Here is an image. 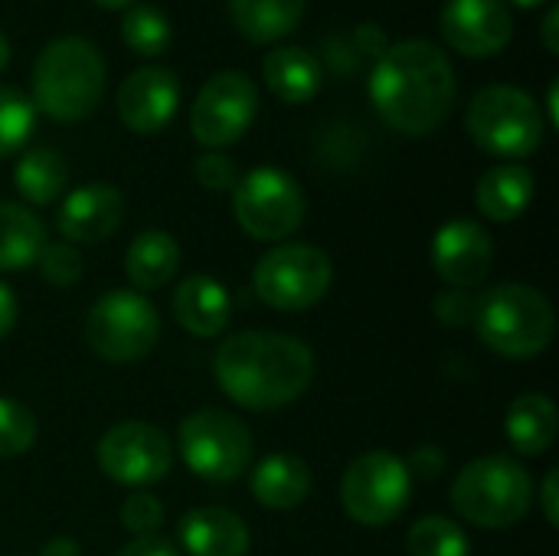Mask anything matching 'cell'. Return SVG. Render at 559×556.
<instances>
[{
    "mask_svg": "<svg viewBox=\"0 0 559 556\" xmlns=\"http://www.w3.org/2000/svg\"><path fill=\"white\" fill-rule=\"evenodd\" d=\"M468 134L495 157H531L544 141V115L531 92L518 85H488L468 105Z\"/></svg>",
    "mask_w": 559,
    "mask_h": 556,
    "instance_id": "cell-6",
    "label": "cell"
},
{
    "mask_svg": "<svg viewBox=\"0 0 559 556\" xmlns=\"http://www.w3.org/2000/svg\"><path fill=\"white\" fill-rule=\"evenodd\" d=\"M180 265V246L164 229H147L131 239L124 252V272L138 292H154L174 279Z\"/></svg>",
    "mask_w": 559,
    "mask_h": 556,
    "instance_id": "cell-24",
    "label": "cell"
},
{
    "mask_svg": "<svg viewBox=\"0 0 559 556\" xmlns=\"http://www.w3.org/2000/svg\"><path fill=\"white\" fill-rule=\"evenodd\" d=\"M170 20L154 3H131L121 16V39L138 56H160L170 46Z\"/></svg>",
    "mask_w": 559,
    "mask_h": 556,
    "instance_id": "cell-28",
    "label": "cell"
},
{
    "mask_svg": "<svg viewBox=\"0 0 559 556\" xmlns=\"http://www.w3.org/2000/svg\"><path fill=\"white\" fill-rule=\"evenodd\" d=\"M534 190H537V180L524 164H498L481 174L475 187V206L481 210V216L495 223H508V220H518L531 206Z\"/></svg>",
    "mask_w": 559,
    "mask_h": 556,
    "instance_id": "cell-22",
    "label": "cell"
},
{
    "mask_svg": "<svg viewBox=\"0 0 559 556\" xmlns=\"http://www.w3.org/2000/svg\"><path fill=\"white\" fill-rule=\"evenodd\" d=\"M475 305H478V298H472L465 288H452V292L439 295V301H436V315H439V321H442V324H449V328H462V324H472V318H475Z\"/></svg>",
    "mask_w": 559,
    "mask_h": 556,
    "instance_id": "cell-35",
    "label": "cell"
},
{
    "mask_svg": "<svg viewBox=\"0 0 559 556\" xmlns=\"http://www.w3.org/2000/svg\"><path fill=\"white\" fill-rule=\"evenodd\" d=\"M36 128V108L29 95L13 85H0V161L16 154Z\"/></svg>",
    "mask_w": 559,
    "mask_h": 556,
    "instance_id": "cell-30",
    "label": "cell"
},
{
    "mask_svg": "<svg viewBox=\"0 0 559 556\" xmlns=\"http://www.w3.org/2000/svg\"><path fill=\"white\" fill-rule=\"evenodd\" d=\"M193 177L200 180V187L219 193V190H233L236 180H239V170L233 164V157H226L223 151H206L197 157L193 164Z\"/></svg>",
    "mask_w": 559,
    "mask_h": 556,
    "instance_id": "cell-34",
    "label": "cell"
},
{
    "mask_svg": "<svg viewBox=\"0 0 559 556\" xmlns=\"http://www.w3.org/2000/svg\"><path fill=\"white\" fill-rule=\"evenodd\" d=\"M13 184L26 203L46 206L62 197L69 184V164L56 147H29L13 167Z\"/></svg>",
    "mask_w": 559,
    "mask_h": 556,
    "instance_id": "cell-27",
    "label": "cell"
},
{
    "mask_svg": "<svg viewBox=\"0 0 559 556\" xmlns=\"http://www.w3.org/2000/svg\"><path fill=\"white\" fill-rule=\"evenodd\" d=\"M406 469H409V475H416V478H439V475L445 472V452H442L439 446H419V449L409 456Z\"/></svg>",
    "mask_w": 559,
    "mask_h": 556,
    "instance_id": "cell-36",
    "label": "cell"
},
{
    "mask_svg": "<svg viewBox=\"0 0 559 556\" xmlns=\"http://www.w3.org/2000/svg\"><path fill=\"white\" fill-rule=\"evenodd\" d=\"M46 242V223L29 206L0 200V272L36 265Z\"/></svg>",
    "mask_w": 559,
    "mask_h": 556,
    "instance_id": "cell-23",
    "label": "cell"
},
{
    "mask_svg": "<svg viewBox=\"0 0 559 556\" xmlns=\"http://www.w3.org/2000/svg\"><path fill=\"white\" fill-rule=\"evenodd\" d=\"M180 456L193 475L203 482L229 485L246 475L252 462V433L233 413L197 410L180 423L177 433Z\"/></svg>",
    "mask_w": 559,
    "mask_h": 556,
    "instance_id": "cell-9",
    "label": "cell"
},
{
    "mask_svg": "<svg viewBox=\"0 0 559 556\" xmlns=\"http://www.w3.org/2000/svg\"><path fill=\"white\" fill-rule=\"evenodd\" d=\"M432 265L452 288H475L495 265V242L481 223L452 220L432 239Z\"/></svg>",
    "mask_w": 559,
    "mask_h": 556,
    "instance_id": "cell-16",
    "label": "cell"
},
{
    "mask_svg": "<svg viewBox=\"0 0 559 556\" xmlns=\"http://www.w3.org/2000/svg\"><path fill=\"white\" fill-rule=\"evenodd\" d=\"M13 324H16V298H13V292L0 282V341L13 331Z\"/></svg>",
    "mask_w": 559,
    "mask_h": 556,
    "instance_id": "cell-39",
    "label": "cell"
},
{
    "mask_svg": "<svg viewBox=\"0 0 559 556\" xmlns=\"http://www.w3.org/2000/svg\"><path fill=\"white\" fill-rule=\"evenodd\" d=\"M98 469L105 472V478H111L115 485H128V488H147L167 478L170 472V442L167 436L141 419H124L118 426H111L102 439H98Z\"/></svg>",
    "mask_w": 559,
    "mask_h": 556,
    "instance_id": "cell-13",
    "label": "cell"
},
{
    "mask_svg": "<svg viewBox=\"0 0 559 556\" xmlns=\"http://www.w3.org/2000/svg\"><path fill=\"white\" fill-rule=\"evenodd\" d=\"M180 544L190 556H246L249 528L226 508H193L180 518Z\"/></svg>",
    "mask_w": 559,
    "mask_h": 556,
    "instance_id": "cell-19",
    "label": "cell"
},
{
    "mask_svg": "<svg viewBox=\"0 0 559 556\" xmlns=\"http://www.w3.org/2000/svg\"><path fill=\"white\" fill-rule=\"evenodd\" d=\"M160 521H164V508H160V501H157L154 495L134 492V495L124 498V505H121V524H124V531H128L134 541L154 537L157 528H160Z\"/></svg>",
    "mask_w": 559,
    "mask_h": 556,
    "instance_id": "cell-33",
    "label": "cell"
},
{
    "mask_svg": "<svg viewBox=\"0 0 559 556\" xmlns=\"http://www.w3.org/2000/svg\"><path fill=\"white\" fill-rule=\"evenodd\" d=\"M406 547L413 556H468L472 551L465 531L442 514H429V518L416 521L409 528Z\"/></svg>",
    "mask_w": 559,
    "mask_h": 556,
    "instance_id": "cell-29",
    "label": "cell"
},
{
    "mask_svg": "<svg viewBox=\"0 0 559 556\" xmlns=\"http://www.w3.org/2000/svg\"><path fill=\"white\" fill-rule=\"evenodd\" d=\"M98 7H105V10H128L134 0H95Z\"/></svg>",
    "mask_w": 559,
    "mask_h": 556,
    "instance_id": "cell-43",
    "label": "cell"
},
{
    "mask_svg": "<svg viewBox=\"0 0 559 556\" xmlns=\"http://www.w3.org/2000/svg\"><path fill=\"white\" fill-rule=\"evenodd\" d=\"M514 7H524V10H531V7H540L544 0H511Z\"/></svg>",
    "mask_w": 559,
    "mask_h": 556,
    "instance_id": "cell-44",
    "label": "cell"
},
{
    "mask_svg": "<svg viewBox=\"0 0 559 556\" xmlns=\"http://www.w3.org/2000/svg\"><path fill=\"white\" fill-rule=\"evenodd\" d=\"M459 79L449 56L419 36L393 43L370 72V102L400 134L423 138L445 125L455 105Z\"/></svg>",
    "mask_w": 559,
    "mask_h": 556,
    "instance_id": "cell-1",
    "label": "cell"
},
{
    "mask_svg": "<svg viewBox=\"0 0 559 556\" xmlns=\"http://www.w3.org/2000/svg\"><path fill=\"white\" fill-rule=\"evenodd\" d=\"M85 341L108 364H134L160 341L157 308L141 292L115 288L85 315Z\"/></svg>",
    "mask_w": 559,
    "mask_h": 556,
    "instance_id": "cell-7",
    "label": "cell"
},
{
    "mask_svg": "<svg viewBox=\"0 0 559 556\" xmlns=\"http://www.w3.org/2000/svg\"><path fill=\"white\" fill-rule=\"evenodd\" d=\"M308 0H229V16L252 43L285 39L305 16Z\"/></svg>",
    "mask_w": 559,
    "mask_h": 556,
    "instance_id": "cell-26",
    "label": "cell"
},
{
    "mask_svg": "<svg viewBox=\"0 0 559 556\" xmlns=\"http://www.w3.org/2000/svg\"><path fill=\"white\" fill-rule=\"evenodd\" d=\"M174 318L183 331H190L193 338H216L219 331H226L229 318H233V298L229 288L223 282H216L213 275H190L177 285L174 292Z\"/></svg>",
    "mask_w": 559,
    "mask_h": 556,
    "instance_id": "cell-18",
    "label": "cell"
},
{
    "mask_svg": "<svg viewBox=\"0 0 559 556\" xmlns=\"http://www.w3.org/2000/svg\"><path fill=\"white\" fill-rule=\"evenodd\" d=\"M252 498L269 511H292L311 495V469L305 459L275 452L265 456L252 472Z\"/></svg>",
    "mask_w": 559,
    "mask_h": 556,
    "instance_id": "cell-21",
    "label": "cell"
},
{
    "mask_svg": "<svg viewBox=\"0 0 559 556\" xmlns=\"http://www.w3.org/2000/svg\"><path fill=\"white\" fill-rule=\"evenodd\" d=\"M305 190L298 180L278 167H255L233 187L236 223L262 242L288 239L305 223Z\"/></svg>",
    "mask_w": 559,
    "mask_h": 556,
    "instance_id": "cell-11",
    "label": "cell"
},
{
    "mask_svg": "<svg viewBox=\"0 0 559 556\" xmlns=\"http://www.w3.org/2000/svg\"><path fill=\"white\" fill-rule=\"evenodd\" d=\"M413 495V475L406 462L386 449L364 452L354 459L341 478V505L350 521L364 528L393 524Z\"/></svg>",
    "mask_w": 559,
    "mask_h": 556,
    "instance_id": "cell-10",
    "label": "cell"
},
{
    "mask_svg": "<svg viewBox=\"0 0 559 556\" xmlns=\"http://www.w3.org/2000/svg\"><path fill=\"white\" fill-rule=\"evenodd\" d=\"M259 115V88L246 72L226 69L203 82L197 92L193 111H190V131L193 138L210 147H229L236 144Z\"/></svg>",
    "mask_w": 559,
    "mask_h": 556,
    "instance_id": "cell-12",
    "label": "cell"
},
{
    "mask_svg": "<svg viewBox=\"0 0 559 556\" xmlns=\"http://www.w3.org/2000/svg\"><path fill=\"white\" fill-rule=\"evenodd\" d=\"M331 279L334 265L324 249L308 242H282L259 259L252 272V288L269 308L305 311L328 295Z\"/></svg>",
    "mask_w": 559,
    "mask_h": 556,
    "instance_id": "cell-8",
    "label": "cell"
},
{
    "mask_svg": "<svg viewBox=\"0 0 559 556\" xmlns=\"http://www.w3.org/2000/svg\"><path fill=\"white\" fill-rule=\"evenodd\" d=\"M262 75L272 95L288 105L311 102L324 82V69L318 56L301 46H272L262 59Z\"/></svg>",
    "mask_w": 559,
    "mask_h": 556,
    "instance_id": "cell-20",
    "label": "cell"
},
{
    "mask_svg": "<svg viewBox=\"0 0 559 556\" xmlns=\"http://www.w3.org/2000/svg\"><path fill=\"white\" fill-rule=\"evenodd\" d=\"M531 475L508 456H485L468 462L452 485L455 514L485 531H504L518 524L531 511Z\"/></svg>",
    "mask_w": 559,
    "mask_h": 556,
    "instance_id": "cell-5",
    "label": "cell"
},
{
    "mask_svg": "<svg viewBox=\"0 0 559 556\" xmlns=\"http://www.w3.org/2000/svg\"><path fill=\"white\" fill-rule=\"evenodd\" d=\"M7 62H10V39H7L3 29H0V72L7 69Z\"/></svg>",
    "mask_w": 559,
    "mask_h": 556,
    "instance_id": "cell-42",
    "label": "cell"
},
{
    "mask_svg": "<svg viewBox=\"0 0 559 556\" xmlns=\"http://www.w3.org/2000/svg\"><path fill=\"white\" fill-rule=\"evenodd\" d=\"M39 556H82V551H79V544L72 537H52V541L43 544Z\"/></svg>",
    "mask_w": 559,
    "mask_h": 556,
    "instance_id": "cell-41",
    "label": "cell"
},
{
    "mask_svg": "<svg viewBox=\"0 0 559 556\" xmlns=\"http://www.w3.org/2000/svg\"><path fill=\"white\" fill-rule=\"evenodd\" d=\"M124 223V193L111 184H85L66 193L56 229L62 233V242L88 246L105 242L118 226Z\"/></svg>",
    "mask_w": 559,
    "mask_h": 556,
    "instance_id": "cell-17",
    "label": "cell"
},
{
    "mask_svg": "<svg viewBox=\"0 0 559 556\" xmlns=\"http://www.w3.org/2000/svg\"><path fill=\"white\" fill-rule=\"evenodd\" d=\"M36 265L39 275L56 288H72L82 279V256L72 242H46Z\"/></svg>",
    "mask_w": 559,
    "mask_h": 556,
    "instance_id": "cell-32",
    "label": "cell"
},
{
    "mask_svg": "<svg viewBox=\"0 0 559 556\" xmlns=\"http://www.w3.org/2000/svg\"><path fill=\"white\" fill-rule=\"evenodd\" d=\"M557 23H559V7H550L547 16H544V26H540V36H544V46L557 56L559 52V36H557Z\"/></svg>",
    "mask_w": 559,
    "mask_h": 556,
    "instance_id": "cell-40",
    "label": "cell"
},
{
    "mask_svg": "<svg viewBox=\"0 0 559 556\" xmlns=\"http://www.w3.org/2000/svg\"><path fill=\"white\" fill-rule=\"evenodd\" d=\"M213 374L236 406L272 413L305 397L314 377V354L292 334L242 331L219 344Z\"/></svg>",
    "mask_w": 559,
    "mask_h": 556,
    "instance_id": "cell-2",
    "label": "cell"
},
{
    "mask_svg": "<svg viewBox=\"0 0 559 556\" xmlns=\"http://www.w3.org/2000/svg\"><path fill=\"white\" fill-rule=\"evenodd\" d=\"M33 442H36V416L23 403L0 397V459L23 456L29 452Z\"/></svg>",
    "mask_w": 559,
    "mask_h": 556,
    "instance_id": "cell-31",
    "label": "cell"
},
{
    "mask_svg": "<svg viewBox=\"0 0 559 556\" xmlns=\"http://www.w3.org/2000/svg\"><path fill=\"white\" fill-rule=\"evenodd\" d=\"M115 556H180L167 541H157V537H141V541H131L121 554Z\"/></svg>",
    "mask_w": 559,
    "mask_h": 556,
    "instance_id": "cell-38",
    "label": "cell"
},
{
    "mask_svg": "<svg viewBox=\"0 0 559 556\" xmlns=\"http://www.w3.org/2000/svg\"><path fill=\"white\" fill-rule=\"evenodd\" d=\"M442 36L455 52L485 59L511 43L514 16L504 0H449L442 7Z\"/></svg>",
    "mask_w": 559,
    "mask_h": 556,
    "instance_id": "cell-14",
    "label": "cell"
},
{
    "mask_svg": "<svg viewBox=\"0 0 559 556\" xmlns=\"http://www.w3.org/2000/svg\"><path fill=\"white\" fill-rule=\"evenodd\" d=\"M105 95V59L85 36H56L33 62V108L52 121H82Z\"/></svg>",
    "mask_w": 559,
    "mask_h": 556,
    "instance_id": "cell-3",
    "label": "cell"
},
{
    "mask_svg": "<svg viewBox=\"0 0 559 556\" xmlns=\"http://www.w3.org/2000/svg\"><path fill=\"white\" fill-rule=\"evenodd\" d=\"M472 324L481 344H488L495 354L527 360L550 347L557 315L537 288L508 282L478 298Z\"/></svg>",
    "mask_w": 559,
    "mask_h": 556,
    "instance_id": "cell-4",
    "label": "cell"
},
{
    "mask_svg": "<svg viewBox=\"0 0 559 556\" xmlns=\"http://www.w3.org/2000/svg\"><path fill=\"white\" fill-rule=\"evenodd\" d=\"M557 485H559V472H547V478H544V488H540V508H544V518H547V524L550 528H557L559 524V498H557Z\"/></svg>",
    "mask_w": 559,
    "mask_h": 556,
    "instance_id": "cell-37",
    "label": "cell"
},
{
    "mask_svg": "<svg viewBox=\"0 0 559 556\" xmlns=\"http://www.w3.org/2000/svg\"><path fill=\"white\" fill-rule=\"evenodd\" d=\"M504 433L521 456H544L557 439V406L544 393H521L504 416Z\"/></svg>",
    "mask_w": 559,
    "mask_h": 556,
    "instance_id": "cell-25",
    "label": "cell"
},
{
    "mask_svg": "<svg viewBox=\"0 0 559 556\" xmlns=\"http://www.w3.org/2000/svg\"><path fill=\"white\" fill-rule=\"evenodd\" d=\"M118 118L134 134L164 131L180 108V79L164 66L134 69L118 88Z\"/></svg>",
    "mask_w": 559,
    "mask_h": 556,
    "instance_id": "cell-15",
    "label": "cell"
}]
</instances>
